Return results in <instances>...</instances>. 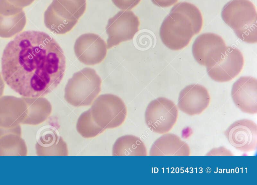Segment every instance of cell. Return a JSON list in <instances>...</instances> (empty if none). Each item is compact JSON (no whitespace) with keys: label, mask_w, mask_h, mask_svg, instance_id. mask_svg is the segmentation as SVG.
<instances>
[{"label":"cell","mask_w":257,"mask_h":185,"mask_svg":"<svg viewBox=\"0 0 257 185\" xmlns=\"http://www.w3.org/2000/svg\"><path fill=\"white\" fill-rule=\"evenodd\" d=\"M141 0H112L113 4L122 10H128L137 6Z\"/></svg>","instance_id":"23"},{"label":"cell","mask_w":257,"mask_h":185,"mask_svg":"<svg viewBox=\"0 0 257 185\" xmlns=\"http://www.w3.org/2000/svg\"><path fill=\"white\" fill-rule=\"evenodd\" d=\"M86 8V0H53L44 13V24L55 34H66L75 26Z\"/></svg>","instance_id":"4"},{"label":"cell","mask_w":257,"mask_h":185,"mask_svg":"<svg viewBox=\"0 0 257 185\" xmlns=\"http://www.w3.org/2000/svg\"><path fill=\"white\" fill-rule=\"evenodd\" d=\"M78 133L83 137L90 138L102 133L105 129L98 125L92 118L90 109L83 112L76 123Z\"/></svg>","instance_id":"22"},{"label":"cell","mask_w":257,"mask_h":185,"mask_svg":"<svg viewBox=\"0 0 257 185\" xmlns=\"http://www.w3.org/2000/svg\"><path fill=\"white\" fill-rule=\"evenodd\" d=\"M152 3L160 7H168L175 4L178 0H151Z\"/></svg>","instance_id":"26"},{"label":"cell","mask_w":257,"mask_h":185,"mask_svg":"<svg viewBox=\"0 0 257 185\" xmlns=\"http://www.w3.org/2000/svg\"><path fill=\"white\" fill-rule=\"evenodd\" d=\"M244 58L241 51L236 48L227 47L219 60L213 66L207 67L209 76L218 82L231 80L241 71Z\"/></svg>","instance_id":"10"},{"label":"cell","mask_w":257,"mask_h":185,"mask_svg":"<svg viewBox=\"0 0 257 185\" xmlns=\"http://www.w3.org/2000/svg\"><path fill=\"white\" fill-rule=\"evenodd\" d=\"M221 16L236 35L256 25V8L249 0L229 1L223 8Z\"/></svg>","instance_id":"7"},{"label":"cell","mask_w":257,"mask_h":185,"mask_svg":"<svg viewBox=\"0 0 257 185\" xmlns=\"http://www.w3.org/2000/svg\"><path fill=\"white\" fill-rule=\"evenodd\" d=\"M231 97L241 111L248 114L257 113V80L252 76H243L232 85Z\"/></svg>","instance_id":"14"},{"label":"cell","mask_w":257,"mask_h":185,"mask_svg":"<svg viewBox=\"0 0 257 185\" xmlns=\"http://www.w3.org/2000/svg\"><path fill=\"white\" fill-rule=\"evenodd\" d=\"M139 25L138 17L130 10L120 11L109 18L106 27L108 36L107 48L132 39L138 31Z\"/></svg>","instance_id":"8"},{"label":"cell","mask_w":257,"mask_h":185,"mask_svg":"<svg viewBox=\"0 0 257 185\" xmlns=\"http://www.w3.org/2000/svg\"><path fill=\"white\" fill-rule=\"evenodd\" d=\"M13 5L23 8L32 4L34 0H7Z\"/></svg>","instance_id":"25"},{"label":"cell","mask_w":257,"mask_h":185,"mask_svg":"<svg viewBox=\"0 0 257 185\" xmlns=\"http://www.w3.org/2000/svg\"><path fill=\"white\" fill-rule=\"evenodd\" d=\"M27 115V107L22 97H0V127H14L22 124Z\"/></svg>","instance_id":"16"},{"label":"cell","mask_w":257,"mask_h":185,"mask_svg":"<svg viewBox=\"0 0 257 185\" xmlns=\"http://www.w3.org/2000/svg\"><path fill=\"white\" fill-rule=\"evenodd\" d=\"M102 81L96 72L84 68L75 73L65 88L64 98L75 107L91 105L101 91Z\"/></svg>","instance_id":"3"},{"label":"cell","mask_w":257,"mask_h":185,"mask_svg":"<svg viewBox=\"0 0 257 185\" xmlns=\"http://www.w3.org/2000/svg\"><path fill=\"white\" fill-rule=\"evenodd\" d=\"M90 110L94 122L105 130L119 127L127 116V108L123 101L112 94L99 96L91 104Z\"/></svg>","instance_id":"5"},{"label":"cell","mask_w":257,"mask_h":185,"mask_svg":"<svg viewBox=\"0 0 257 185\" xmlns=\"http://www.w3.org/2000/svg\"><path fill=\"white\" fill-rule=\"evenodd\" d=\"M26 17L23 8L0 0V37L10 38L24 29Z\"/></svg>","instance_id":"15"},{"label":"cell","mask_w":257,"mask_h":185,"mask_svg":"<svg viewBox=\"0 0 257 185\" xmlns=\"http://www.w3.org/2000/svg\"><path fill=\"white\" fill-rule=\"evenodd\" d=\"M210 96L207 89L199 84H191L180 92L178 107L183 112L189 116L202 113L209 106Z\"/></svg>","instance_id":"13"},{"label":"cell","mask_w":257,"mask_h":185,"mask_svg":"<svg viewBox=\"0 0 257 185\" xmlns=\"http://www.w3.org/2000/svg\"><path fill=\"white\" fill-rule=\"evenodd\" d=\"M147 150L144 143L138 137L126 135L118 138L112 148V155L147 156Z\"/></svg>","instance_id":"20"},{"label":"cell","mask_w":257,"mask_h":185,"mask_svg":"<svg viewBox=\"0 0 257 185\" xmlns=\"http://www.w3.org/2000/svg\"><path fill=\"white\" fill-rule=\"evenodd\" d=\"M8 134H15L19 136L21 135V128L18 125L12 128H5L0 127V137Z\"/></svg>","instance_id":"24"},{"label":"cell","mask_w":257,"mask_h":185,"mask_svg":"<svg viewBox=\"0 0 257 185\" xmlns=\"http://www.w3.org/2000/svg\"><path fill=\"white\" fill-rule=\"evenodd\" d=\"M38 156H67L66 142L56 130L48 127L39 133L35 145Z\"/></svg>","instance_id":"17"},{"label":"cell","mask_w":257,"mask_h":185,"mask_svg":"<svg viewBox=\"0 0 257 185\" xmlns=\"http://www.w3.org/2000/svg\"><path fill=\"white\" fill-rule=\"evenodd\" d=\"M27 107V115L22 124L37 125L44 122L51 115L52 107L50 102L43 97H22Z\"/></svg>","instance_id":"19"},{"label":"cell","mask_w":257,"mask_h":185,"mask_svg":"<svg viewBox=\"0 0 257 185\" xmlns=\"http://www.w3.org/2000/svg\"><path fill=\"white\" fill-rule=\"evenodd\" d=\"M178 110L176 104L165 97L151 101L145 112L146 125L153 132L163 134L169 132L176 124Z\"/></svg>","instance_id":"6"},{"label":"cell","mask_w":257,"mask_h":185,"mask_svg":"<svg viewBox=\"0 0 257 185\" xmlns=\"http://www.w3.org/2000/svg\"><path fill=\"white\" fill-rule=\"evenodd\" d=\"M203 18L199 9L187 2L177 3L164 19L159 31L163 44L173 50L187 46L193 36L201 31Z\"/></svg>","instance_id":"2"},{"label":"cell","mask_w":257,"mask_h":185,"mask_svg":"<svg viewBox=\"0 0 257 185\" xmlns=\"http://www.w3.org/2000/svg\"><path fill=\"white\" fill-rule=\"evenodd\" d=\"M5 87V84L4 80L0 73V97H1L3 94L4 89Z\"/></svg>","instance_id":"27"},{"label":"cell","mask_w":257,"mask_h":185,"mask_svg":"<svg viewBox=\"0 0 257 185\" xmlns=\"http://www.w3.org/2000/svg\"><path fill=\"white\" fill-rule=\"evenodd\" d=\"M64 52L48 34L22 32L6 46L1 59L2 74L6 84L25 97H42L61 81L65 70Z\"/></svg>","instance_id":"1"},{"label":"cell","mask_w":257,"mask_h":185,"mask_svg":"<svg viewBox=\"0 0 257 185\" xmlns=\"http://www.w3.org/2000/svg\"><path fill=\"white\" fill-rule=\"evenodd\" d=\"M150 156H189V146L177 135L163 134L153 143Z\"/></svg>","instance_id":"18"},{"label":"cell","mask_w":257,"mask_h":185,"mask_svg":"<svg viewBox=\"0 0 257 185\" xmlns=\"http://www.w3.org/2000/svg\"><path fill=\"white\" fill-rule=\"evenodd\" d=\"M229 143L243 152L254 151L257 147V125L247 119L237 120L225 131Z\"/></svg>","instance_id":"12"},{"label":"cell","mask_w":257,"mask_h":185,"mask_svg":"<svg viewBox=\"0 0 257 185\" xmlns=\"http://www.w3.org/2000/svg\"><path fill=\"white\" fill-rule=\"evenodd\" d=\"M27 147L25 141L15 134L0 137V156H26Z\"/></svg>","instance_id":"21"},{"label":"cell","mask_w":257,"mask_h":185,"mask_svg":"<svg viewBox=\"0 0 257 185\" xmlns=\"http://www.w3.org/2000/svg\"><path fill=\"white\" fill-rule=\"evenodd\" d=\"M105 42L98 35L85 33L80 35L74 44V52L84 64L94 65L101 63L107 54Z\"/></svg>","instance_id":"11"},{"label":"cell","mask_w":257,"mask_h":185,"mask_svg":"<svg viewBox=\"0 0 257 185\" xmlns=\"http://www.w3.org/2000/svg\"><path fill=\"white\" fill-rule=\"evenodd\" d=\"M226 47L221 36L213 33H205L195 40L192 45V53L199 64L210 67L219 60Z\"/></svg>","instance_id":"9"}]
</instances>
